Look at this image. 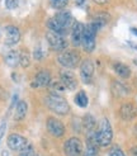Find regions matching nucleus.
Masks as SVG:
<instances>
[{
	"label": "nucleus",
	"mask_w": 137,
	"mask_h": 156,
	"mask_svg": "<svg viewBox=\"0 0 137 156\" xmlns=\"http://www.w3.org/2000/svg\"><path fill=\"white\" fill-rule=\"evenodd\" d=\"M129 155L131 156H137V146H133L131 150H129Z\"/></svg>",
	"instance_id": "nucleus-31"
},
{
	"label": "nucleus",
	"mask_w": 137,
	"mask_h": 156,
	"mask_svg": "<svg viewBox=\"0 0 137 156\" xmlns=\"http://www.w3.org/2000/svg\"><path fill=\"white\" fill-rule=\"evenodd\" d=\"M75 3H76V4H78L79 6H81V5L84 4V3H85V0H75Z\"/></svg>",
	"instance_id": "nucleus-33"
},
{
	"label": "nucleus",
	"mask_w": 137,
	"mask_h": 156,
	"mask_svg": "<svg viewBox=\"0 0 137 156\" xmlns=\"http://www.w3.org/2000/svg\"><path fill=\"white\" fill-rule=\"evenodd\" d=\"M109 20V15H108V13H98L97 15H95V18H94V20L91 22L93 24L98 28V29H100L103 26H105L107 24V22Z\"/></svg>",
	"instance_id": "nucleus-19"
},
{
	"label": "nucleus",
	"mask_w": 137,
	"mask_h": 156,
	"mask_svg": "<svg viewBox=\"0 0 137 156\" xmlns=\"http://www.w3.org/2000/svg\"><path fill=\"white\" fill-rule=\"evenodd\" d=\"M113 69L116 74L119 76V77H123V79H128L129 76H131V70L129 67L125 64H121V62H117V64L113 65Z\"/></svg>",
	"instance_id": "nucleus-17"
},
{
	"label": "nucleus",
	"mask_w": 137,
	"mask_h": 156,
	"mask_svg": "<svg viewBox=\"0 0 137 156\" xmlns=\"http://www.w3.org/2000/svg\"><path fill=\"white\" fill-rule=\"evenodd\" d=\"M98 28L90 23L85 27L84 29V37H83V47L86 52H93L94 48H95V36H97V32H98Z\"/></svg>",
	"instance_id": "nucleus-3"
},
{
	"label": "nucleus",
	"mask_w": 137,
	"mask_h": 156,
	"mask_svg": "<svg viewBox=\"0 0 137 156\" xmlns=\"http://www.w3.org/2000/svg\"><path fill=\"white\" fill-rule=\"evenodd\" d=\"M57 61L64 67H66V69H75V67L79 66L80 55L76 52V51L68 50V51H65V52H62L61 55H58Z\"/></svg>",
	"instance_id": "nucleus-4"
},
{
	"label": "nucleus",
	"mask_w": 137,
	"mask_h": 156,
	"mask_svg": "<svg viewBox=\"0 0 137 156\" xmlns=\"http://www.w3.org/2000/svg\"><path fill=\"white\" fill-rule=\"evenodd\" d=\"M20 65L23 67L29 66V53L27 51H20Z\"/></svg>",
	"instance_id": "nucleus-25"
},
{
	"label": "nucleus",
	"mask_w": 137,
	"mask_h": 156,
	"mask_svg": "<svg viewBox=\"0 0 137 156\" xmlns=\"http://www.w3.org/2000/svg\"><path fill=\"white\" fill-rule=\"evenodd\" d=\"M46 40H47V43H48L50 47L56 52H61L67 47V42L65 40V37L62 34H60V33L52 32V30L47 32V34H46Z\"/></svg>",
	"instance_id": "nucleus-5"
},
{
	"label": "nucleus",
	"mask_w": 137,
	"mask_h": 156,
	"mask_svg": "<svg viewBox=\"0 0 137 156\" xmlns=\"http://www.w3.org/2000/svg\"><path fill=\"white\" fill-rule=\"evenodd\" d=\"M33 57H34L36 60H42V58L44 57V51H43V48H42V46H37V47L34 48V51H33Z\"/></svg>",
	"instance_id": "nucleus-26"
},
{
	"label": "nucleus",
	"mask_w": 137,
	"mask_h": 156,
	"mask_svg": "<svg viewBox=\"0 0 137 156\" xmlns=\"http://www.w3.org/2000/svg\"><path fill=\"white\" fill-rule=\"evenodd\" d=\"M113 89H118V91H116L114 94H116L117 97L119 95H126L127 93H128V89L125 87V84H121L118 81H114L113 83Z\"/></svg>",
	"instance_id": "nucleus-23"
},
{
	"label": "nucleus",
	"mask_w": 137,
	"mask_h": 156,
	"mask_svg": "<svg viewBox=\"0 0 137 156\" xmlns=\"http://www.w3.org/2000/svg\"><path fill=\"white\" fill-rule=\"evenodd\" d=\"M8 146H9L10 150L20 152L24 149H27L29 146V144H28L26 137H23L18 133H12L9 137H8Z\"/></svg>",
	"instance_id": "nucleus-7"
},
{
	"label": "nucleus",
	"mask_w": 137,
	"mask_h": 156,
	"mask_svg": "<svg viewBox=\"0 0 137 156\" xmlns=\"http://www.w3.org/2000/svg\"><path fill=\"white\" fill-rule=\"evenodd\" d=\"M109 156H126V155L119 147H113V149L111 150V152H109Z\"/></svg>",
	"instance_id": "nucleus-29"
},
{
	"label": "nucleus",
	"mask_w": 137,
	"mask_h": 156,
	"mask_svg": "<svg viewBox=\"0 0 137 156\" xmlns=\"http://www.w3.org/2000/svg\"><path fill=\"white\" fill-rule=\"evenodd\" d=\"M20 41V30L14 26L5 27V44L13 46Z\"/></svg>",
	"instance_id": "nucleus-12"
},
{
	"label": "nucleus",
	"mask_w": 137,
	"mask_h": 156,
	"mask_svg": "<svg viewBox=\"0 0 137 156\" xmlns=\"http://www.w3.org/2000/svg\"><path fill=\"white\" fill-rule=\"evenodd\" d=\"M95 118L91 114H86L85 117H84V119H83V126L84 128H85L88 131V133H90V132H93L94 128H95Z\"/></svg>",
	"instance_id": "nucleus-20"
},
{
	"label": "nucleus",
	"mask_w": 137,
	"mask_h": 156,
	"mask_svg": "<svg viewBox=\"0 0 137 156\" xmlns=\"http://www.w3.org/2000/svg\"><path fill=\"white\" fill-rule=\"evenodd\" d=\"M97 140H98V145L102 147H107L109 146L112 140H113V129L111 126V122L103 118L100 122V126H99V129L97 131Z\"/></svg>",
	"instance_id": "nucleus-2"
},
{
	"label": "nucleus",
	"mask_w": 137,
	"mask_h": 156,
	"mask_svg": "<svg viewBox=\"0 0 137 156\" xmlns=\"http://www.w3.org/2000/svg\"><path fill=\"white\" fill-rule=\"evenodd\" d=\"M64 151L66 156H80L83 152V142L78 137H71L64 144Z\"/></svg>",
	"instance_id": "nucleus-6"
},
{
	"label": "nucleus",
	"mask_w": 137,
	"mask_h": 156,
	"mask_svg": "<svg viewBox=\"0 0 137 156\" xmlns=\"http://www.w3.org/2000/svg\"><path fill=\"white\" fill-rule=\"evenodd\" d=\"M131 32L137 37V28H131Z\"/></svg>",
	"instance_id": "nucleus-34"
},
{
	"label": "nucleus",
	"mask_w": 137,
	"mask_h": 156,
	"mask_svg": "<svg viewBox=\"0 0 137 156\" xmlns=\"http://www.w3.org/2000/svg\"><path fill=\"white\" fill-rule=\"evenodd\" d=\"M136 3H137V0H136Z\"/></svg>",
	"instance_id": "nucleus-37"
},
{
	"label": "nucleus",
	"mask_w": 137,
	"mask_h": 156,
	"mask_svg": "<svg viewBox=\"0 0 137 156\" xmlns=\"http://www.w3.org/2000/svg\"><path fill=\"white\" fill-rule=\"evenodd\" d=\"M53 19L58 23V26L62 28L65 32L68 29V27L72 26V22H74V18L70 12H60L53 17Z\"/></svg>",
	"instance_id": "nucleus-13"
},
{
	"label": "nucleus",
	"mask_w": 137,
	"mask_h": 156,
	"mask_svg": "<svg viewBox=\"0 0 137 156\" xmlns=\"http://www.w3.org/2000/svg\"><path fill=\"white\" fill-rule=\"evenodd\" d=\"M5 129H6L5 123H2V124H0V140L3 138V136H4V133H5Z\"/></svg>",
	"instance_id": "nucleus-30"
},
{
	"label": "nucleus",
	"mask_w": 137,
	"mask_h": 156,
	"mask_svg": "<svg viewBox=\"0 0 137 156\" xmlns=\"http://www.w3.org/2000/svg\"><path fill=\"white\" fill-rule=\"evenodd\" d=\"M50 4L52 8H55V9H64L66 8V5L68 4V0H50Z\"/></svg>",
	"instance_id": "nucleus-24"
},
{
	"label": "nucleus",
	"mask_w": 137,
	"mask_h": 156,
	"mask_svg": "<svg viewBox=\"0 0 137 156\" xmlns=\"http://www.w3.org/2000/svg\"><path fill=\"white\" fill-rule=\"evenodd\" d=\"M44 103L48 109H51L53 113L58 115H66L70 111V107H68L66 99L57 94H50L48 97H46Z\"/></svg>",
	"instance_id": "nucleus-1"
},
{
	"label": "nucleus",
	"mask_w": 137,
	"mask_h": 156,
	"mask_svg": "<svg viewBox=\"0 0 137 156\" xmlns=\"http://www.w3.org/2000/svg\"><path fill=\"white\" fill-rule=\"evenodd\" d=\"M75 103L76 105H79L81 108H85L89 103V99H88V95H86V93L84 91V90H80L78 94H76L75 97Z\"/></svg>",
	"instance_id": "nucleus-21"
},
{
	"label": "nucleus",
	"mask_w": 137,
	"mask_h": 156,
	"mask_svg": "<svg viewBox=\"0 0 137 156\" xmlns=\"http://www.w3.org/2000/svg\"><path fill=\"white\" fill-rule=\"evenodd\" d=\"M51 83V73L48 70H41V71H38L30 85H32V88H44V87H48Z\"/></svg>",
	"instance_id": "nucleus-9"
},
{
	"label": "nucleus",
	"mask_w": 137,
	"mask_h": 156,
	"mask_svg": "<svg viewBox=\"0 0 137 156\" xmlns=\"http://www.w3.org/2000/svg\"><path fill=\"white\" fill-rule=\"evenodd\" d=\"M94 76V64L90 58H86L80 65V77L85 84H90Z\"/></svg>",
	"instance_id": "nucleus-8"
},
{
	"label": "nucleus",
	"mask_w": 137,
	"mask_h": 156,
	"mask_svg": "<svg viewBox=\"0 0 137 156\" xmlns=\"http://www.w3.org/2000/svg\"><path fill=\"white\" fill-rule=\"evenodd\" d=\"M50 88H51V94H57L61 95L65 91V87L61 81H53L50 83Z\"/></svg>",
	"instance_id": "nucleus-22"
},
{
	"label": "nucleus",
	"mask_w": 137,
	"mask_h": 156,
	"mask_svg": "<svg viewBox=\"0 0 137 156\" xmlns=\"http://www.w3.org/2000/svg\"><path fill=\"white\" fill-rule=\"evenodd\" d=\"M133 64H135V65H137V58H135V60H133Z\"/></svg>",
	"instance_id": "nucleus-35"
},
{
	"label": "nucleus",
	"mask_w": 137,
	"mask_h": 156,
	"mask_svg": "<svg viewBox=\"0 0 137 156\" xmlns=\"http://www.w3.org/2000/svg\"><path fill=\"white\" fill-rule=\"evenodd\" d=\"M46 124H47V129H48V132L52 136H55V137H62L64 136V133H65V126H64V123L61 121L51 117V118L47 119Z\"/></svg>",
	"instance_id": "nucleus-10"
},
{
	"label": "nucleus",
	"mask_w": 137,
	"mask_h": 156,
	"mask_svg": "<svg viewBox=\"0 0 137 156\" xmlns=\"http://www.w3.org/2000/svg\"><path fill=\"white\" fill-rule=\"evenodd\" d=\"M136 108L132 103H125L119 108V115L122 119L125 121H132L136 117Z\"/></svg>",
	"instance_id": "nucleus-15"
},
{
	"label": "nucleus",
	"mask_w": 137,
	"mask_h": 156,
	"mask_svg": "<svg viewBox=\"0 0 137 156\" xmlns=\"http://www.w3.org/2000/svg\"><path fill=\"white\" fill-rule=\"evenodd\" d=\"M84 29L85 26L80 22H76L72 26V30H71V42L75 47H79L83 43V37H84Z\"/></svg>",
	"instance_id": "nucleus-11"
},
{
	"label": "nucleus",
	"mask_w": 137,
	"mask_h": 156,
	"mask_svg": "<svg viewBox=\"0 0 137 156\" xmlns=\"http://www.w3.org/2000/svg\"><path fill=\"white\" fill-rule=\"evenodd\" d=\"M5 62L8 66L14 67L18 66V64H20V53L18 51H10L6 53L5 56Z\"/></svg>",
	"instance_id": "nucleus-18"
},
{
	"label": "nucleus",
	"mask_w": 137,
	"mask_h": 156,
	"mask_svg": "<svg viewBox=\"0 0 137 156\" xmlns=\"http://www.w3.org/2000/svg\"><path fill=\"white\" fill-rule=\"evenodd\" d=\"M18 5H19V0H5V6H6V9H9V10H13L15 8H18Z\"/></svg>",
	"instance_id": "nucleus-27"
},
{
	"label": "nucleus",
	"mask_w": 137,
	"mask_h": 156,
	"mask_svg": "<svg viewBox=\"0 0 137 156\" xmlns=\"http://www.w3.org/2000/svg\"><path fill=\"white\" fill-rule=\"evenodd\" d=\"M61 83L64 84L65 89L67 90H75L78 87V80L71 71H62L61 73Z\"/></svg>",
	"instance_id": "nucleus-14"
},
{
	"label": "nucleus",
	"mask_w": 137,
	"mask_h": 156,
	"mask_svg": "<svg viewBox=\"0 0 137 156\" xmlns=\"http://www.w3.org/2000/svg\"><path fill=\"white\" fill-rule=\"evenodd\" d=\"M3 156H8V154H6L5 151H4V152H3Z\"/></svg>",
	"instance_id": "nucleus-36"
},
{
	"label": "nucleus",
	"mask_w": 137,
	"mask_h": 156,
	"mask_svg": "<svg viewBox=\"0 0 137 156\" xmlns=\"http://www.w3.org/2000/svg\"><path fill=\"white\" fill-rule=\"evenodd\" d=\"M93 2H95L97 4H99V5H104V4H107L109 2V0H93Z\"/></svg>",
	"instance_id": "nucleus-32"
},
{
	"label": "nucleus",
	"mask_w": 137,
	"mask_h": 156,
	"mask_svg": "<svg viewBox=\"0 0 137 156\" xmlns=\"http://www.w3.org/2000/svg\"><path fill=\"white\" fill-rule=\"evenodd\" d=\"M27 112H28L27 103L24 102V100H20V102H18L17 104H15V117L14 118L17 121H20L23 118H26Z\"/></svg>",
	"instance_id": "nucleus-16"
},
{
	"label": "nucleus",
	"mask_w": 137,
	"mask_h": 156,
	"mask_svg": "<svg viewBox=\"0 0 137 156\" xmlns=\"http://www.w3.org/2000/svg\"><path fill=\"white\" fill-rule=\"evenodd\" d=\"M19 156H37V155H36V152H34V150L32 149V147L28 146L27 149H24L23 151H20Z\"/></svg>",
	"instance_id": "nucleus-28"
},
{
	"label": "nucleus",
	"mask_w": 137,
	"mask_h": 156,
	"mask_svg": "<svg viewBox=\"0 0 137 156\" xmlns=\"http://www.w3.org/2000/svg\"><path fill=\"white\" fill-rule=\"evenodd\" d=\"M0 2H2V0H0Z\"/></svg>",
	"instance_id": "nucleus-38"
}]
</instances>
